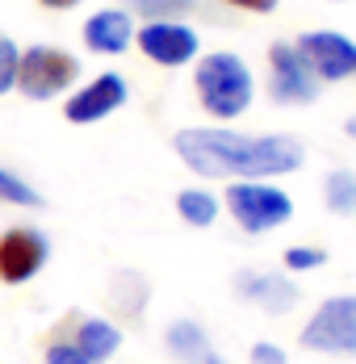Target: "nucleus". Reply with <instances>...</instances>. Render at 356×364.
<instances>
[{"mask_svg":"<svg viewBox=\"0 0 356 364\" xmlns=\"http://www.w3.org/2000/svg\"><path fill=\"white\" fill-rule=\"evenodd\" d=\"M46 9H75V4H84V0H42Z\"/></svg>","mask_w":356,"mask_h":364,"instance_id":"nucleus-24","label":"nucleus"},{"mask_svg":"<svg viewBox=\"0 0 356 364\" xmlns=\"http://www.w3.org/2000/svg\"><path fill=\"white\" fill-rule=\"evenodd\" d=\"M201 364H231V360H226V356H218V352H210V356H206Z\"/></svg>","mask_w":356,"mask_h":364,"instance_id":"nucleus-25","label":"nucleus"},{"mask_svg":"<svg viewBox=\"0 0 356 364\" xmlns=\"http://www.w3.org/2000/svg\"><path fill=\"white\" fill-rule=\"evenodd\" d=\"M248 364H289V356H285V348L268 343V339H260V343H251Z\"/></svg>","mask_w":356,"mask_h":364,"instance_id":"nucleus-22","label":"nucleus"},{"mask_svg":"<svg viewBox=\"0 0 356 364\" xmlns=\"http://www.w3.org/2000/svg\"><path fill=\"white\" fill-rule=\"evenodd\" d=\"M193 88H197L201 109L210 113V117H218V122L244 117L251 109V101H256V75H251V68L235 50L197 55V63H193Z\"/></svg>","mask_w":356,"mask_h":364,"instance_id":"nucleus-2","label":"nucleus"},{"mask_svg":"<svg viewBox=\"0 0 356 364\" xmlns=\"http://www.w3.org/2000/svg\"><path fill=\"white\" fill-rule=\"evenodd\" d=\"M0 205H13V210H42V193L30 181H21L17 172L0 168Z\"/></svg>","mask_w":356,"mask_h":364,"instance_id":"nucleus-18","label":"nucleus"},{"mask_svg":"<svg viewBox=\"0 0 356 364\" xmlns=\"http://www.w3.org/2000/svg\"><path fill=\"white\" fill-rule=\"evenodd\" d=\"M222 210L248 235H268L293 218V197L277 181H231L222 193Z\"/></svg>","mask_w":356,"mask_h":364,"instance_id":"nucleus-3","label":"nucleus"},{"mask_svg":"<svg viewBox=\"0 0 356 364\" xmlns=\"http://www.w3.org/2000/svg\"><path fill=\"white\" fill-rule=\"evenodd\" d=\"M235 293L251 301V306H260L264 314H289L293 306H298V285L285 277V272H260V268H248V272H239L235 277Z\"/></svg>","mask_w":356,"mask_h":364,"instance_id":"nucleus-11","label":"nucleus"},{"mask_svg":"<svg viewBox=\"0 0 356 364\" xmlns=\"http://www.w3.org/2000/svg\"><path fill=\"white\" fill-rule=\"evenodd\" d=\"M46 364H93L71 339H55L51 348H46Z\"/></svg>","mask_w":356,"mask_h":364,"instance_id":"nucleus-21","label":"nucleus"},{"mask_svg":"<svg viewBox=\"0 0 356 364\" xmlns=\"http://www.w3.org/2000/svg\"><path fill=\"white\" fill-rule=\"evenodd\" d=\"M126 13H139L142 21H184L201 13V0H126Z\"/></svg>","mask_w":356,"mask_h":364,"instance_id":"nucleus-17","label":"nucleus"},{"mask_svg":"<svg viewBox=\"0 0 356 364\" xmlns=\"http://www.w3.org/2000/svg\"><path fill=\"white\" fill-rule=\"evenodd\" d=\"M285 272H315L327 264V252L323 247H285Z\"/></svg>","mask_w":356,"mask_h":364,"instance_id":"nucleus-20","label":"nucleus"},{"mask_svg":"<svg viewBox=\"0 0 356 364\" xmlns=\"http://www.w3.org/2000/svg\"><path fill=\"white\" fill-rule=\"evenodd\" d=\"M172 146L201 181H277L306 159L293 134H239L226 126H184Z\"/></svg>","mask_w":356,"mask_h":364,"instance_id":"nucleus-1","label":"nucleus"},{"mask_svg":"<svg viewBox=\"0 0 356 364\" xmlns=\"http://www.w3.org/2000/svg\"><path fill=\"white\" fill-rule=\"evenodd\" d=\"M222 4H231V9H244V13H260V17H264V13H273L281 0H222Z\"/></svg>","mask_w":356,"mask_h":364,"instance_id":"nucleus-23","label":"nucleus"},{"mask_svg":"<svg viewBox=\"0 0 356 364\" xmlns=\"http://www.w3.org/2000/svg\"><path fill=\"white\" fill-rule=\"evenodd\" d=\"M164 343H168V352H172L180 364H201L210 356V335H206L201 323H193V318L172 323V327L164 331Z\"/></svg>","mask_w":356,"mask_h":364,"instance_id":"nucleus-14","label":"nucleus"},{"mask_svg":"<svg viewBox=\"0 0 356 364\" xmlns=\"http://www.w3.org/2000/svg\"><path fill=\"white\" fill-rule=\"evenodd\" d=\"M75 80H80V59L71 50L38 42V46H26L17 59V92L30 101H55L75 88Z\"/></svg>","mask_w":356,"mask_h":364,"instance_id":"nucleus-4","label":"nucleus"},{"mask_svg":"<svg viewBox=\"0 0 356 364\" xmlns=\"http://www.w3.org/2000/svg\"><path fill=\"white\" fill-rule=\"evenodd\" d=\"M344 130H348V139H356V117L348 122V126H344Z\"/></svg>","mask_w":356,"mask_h":364,"instance_id":"nucleus-26","label":"nucleus"},{"mask_svg":"<svg viewBox=\"0 0 356 364\" xmlns=\"http://www.w3.org/2000/svg\"><path fill=\"white\" fill-rule=\"evenodd\" d=\"M298 343L323 356H356V293H335L319 301V310L306 318Z\"/></svg>","mask_w":356,"mask_h":364,"instance_id":"nucleus-5","label":"nucleus"},{"mask_svg":"<svg viewBox=\"0 0 356 364\" xmlns=\"http://www.w3.org/2000/svg\"><path fill=\"white\" fill-rule=\"evenodd\" d=\"M80 38H84V46L93 55H122V50L135 46V13H126L117 4L97 9V13H88Z\"/></svg>","mask_w":356,"mask_h":364,"instance_id":"nucleus-12","label":"nucleus"},{"mask_svg":"<svg viewBox=\"0 0 356 364\" xmlns=\"http://www.w3.org/2000/svg\"><path fill=\"white\" fill-rule=\"evenodd\" d=\"M298 55L306 59V68L315 72L319 84H340L356 75V38L340 34V30H310L298 42Z\"/></svg>","mask_w":356,"mask_h":364,"instance_id":"nucleus-6","label":"nucleus"},{"mask_svg":"<svg viewBox=\"0 0 356 364\" xmlns=\"http://www.w3.org/2000/svg\"><path fill=\"white\" fill-rule=\"evenodd\" d=\"M268 97L273 105H310L319 97V80L306 68L293 42H273L268 46Z\"/></svg>","mask_w":356,"mask_h":364,"instance_id":"nucleus-7","label":"nucleus"},{"mask_svg":"<svg viewBox=\"0 0 356 364\" xmlns=\"http://www.w3.org/2000/svg\"><path fill=\"white\" fill-rule=\"evenodd\" d=\"M126 97H130L126 75L101 72V75H93L88 84L71 88V97L63 101V117H68L71 126H93V122H105L109 113L122 109Z\"/></svg>","mask_w":356,"mask_h":364,"instance_id":"nucleus-10","label":"nucleus"},{"mask_svg":"<svg viewBox=\"0 0 356 364\" xmlns=\"http://www.w3.org/2000/svg\"><path fill=\"white\" fill-rule=\"evenodd\" d=\"M177 214H180V222L206 230V226L218 222L222 201H218V193H210V188H180L177 193Z\"/></svg>","mask_w":356,"mask_h":364,"instance_id":"nucleus-15","label":"nucleus"},{"mask_svg":"<svg viewBox=\"0 0 356 364\" xmlns=\"http://www.w3.org/2000/svg\"><path fill=\"white\" fill-rule=\"evenodd\" d=\"M51 259V239L38 226H9L0 235V281L4 285H26Z\"/></svg>","mask_w":356,"mask_h":364,"instance_id":"nucleus-9","label":"nucleus"},{"mask_svg":"<svg viewBox=\"0 0 356 364\" xmlns=\"http://www.w3.org/2000/svg\"><path fill=\"white\" fill-rule=\"evenodd\" d=\"M71 343H75L93 364H105L109 356H117V348H122V327L109 323V318H80Z\"/></svg>","mask_w":356,"mask_h":364,"instance_id":"nucleus-13","label":"nucleus"},{"mask_svg":"<svg viewBox=\"0 0 356 364\" xmlns=\"http://www.w3.org/2000/svg\"><path fill=\"white\" fill-rule=\"evenodd\" d=\"M335 4H344V0H335Z\"/></svg>","mask_w":356,"mask_h":364,"instance_id":"nucleus-27","label":"nucleus"},{"mask_svg":"<svg viewBox=\"0 0 356 364\" xmlns=\"http://www.w3.org/2000/svg\"><path fill=\"white\" fill-rule=\"evenodd\" d=\"M323 205L340 218H352L356 214V172L352 168H331L323 176Z\"/></svg>","mask_w":356,"mask_h":364,"instance_id":"nucleus-16","label":"nucleus"},{"mask_svg":"<svg viewBox=\"0 0 356 364\" xmlns=\"http://www.w3.org/2000/svg\"><path fill=\"white\" fill-rule=\"evenodd\" d=\"M135 42L159 68H189L201 55V34L189 21H147L142 30H135Z\"/></svg>","mask_w":356,"mask_h":364,"instance_id":"nucleus-8","label":"nucleus"},{"mask_svg":"<svg viewBox=\"0 0 356 364\" xmlns=\"http://www.w3.org/2000/svg\"><path fill=\"white\" fill-rule=\"evenodd\" d=\"M17 59H21V46L9 34H0V97L17 88Z\"/></svg>","mask_w":356,"mask_h":364,"instance_id":"nucleus-19","label":"nucleus"}]
</instances>
